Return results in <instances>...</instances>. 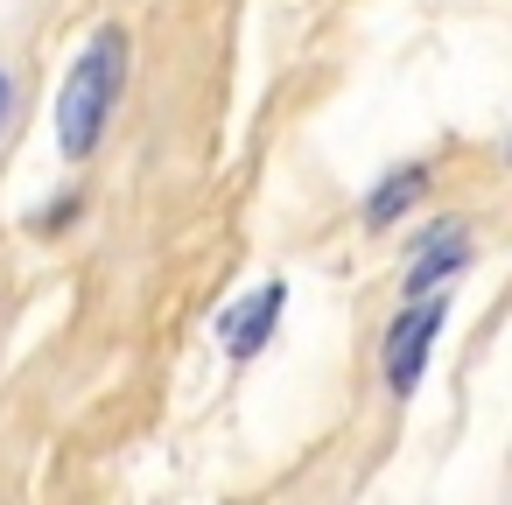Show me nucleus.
I'll use <instances>...</instances> for the list:
<instances>
[{"instance_id":"1","label":"nucleus","mask_w":512,"mask_h":505,"mask_svg":"<svg viewBox=\"0 0 512 505\" xmlns=\"http://www.w3.org/2000/svg\"><path fill=\"white\" fill-rule=\"evenodd\" d=\"M120 85H127V36L99 29L85 43V57L71 64L64 92H57V148H64V162H85L99 148V134H106V120L120 106Z\"/></svg>"},{"instance_id":"2","label":"nucleus","mask_w":512,"mask_h":505,"mask_svg":"<svg viewBox=\"0 0 512 505\" xmlns=\"http://www.w3.org/2000/svg\"><path fill=\"white\" fill-rule=\"evenodd\" d=\"M442 330V295H414V309L386 330V393H414L421 386V365H428V344Z\"/></svg>"},{"instance_id":"3","label":"nucleus","mask_w":512,"mask_h":505,"mask_svg":"<svg viewBox=\"0 0 512 505\" xmlns=\"http://www.w3.org/2000/svg\"><path fill=\"white\" fill-rule=\"evenodd\" d=\"M470 267V225L463 218H442V225H428V239H421V253H414V267H407V295H442V281H456Z\"/></svg>"},{"instance_id":"4","label":"nucleus","mask_w":512,"mask_h":505,"mask_svg":"<svg viewBox=\"0 0 512 505\" xmlns=\"http://www.w3.org/2000/svg\"><path fill=\"white\" fill-rule=\"evenodd\" d=\"M281 302H288V281H260L246 302H232V309L218 316V337H225V351H232V358H253V351L274 337V323H281Z\"/></svg>"},{"instance_id":"5","label":"nucleus","mask_w":512,"mask_h":505,"mask_svg":"<svg viewBox=\"0 0 512 505\" xmlns=\"http://www.w3.org/2000/svg\"><path fill=\"white\" fill-rule=\"evenodd\" d=\"M421 183H428L421 169H400V176H386V183L372 190V204H365V225H393V218H400V211L421 197Z\"/></svg>"},{"instance_id":"6","label":"nucleus","mask_w":512,"mask_h":505,"mask_svg":"<svg viewBox=\"0 0 512 505\" xmlns=\"http://www.w3.org/2000/svg\"><path fill=\"white\" fill-rule=\"evenodd\" d=\"M0 113H8V78H0Z\"/></svg>"}]
</instances>
